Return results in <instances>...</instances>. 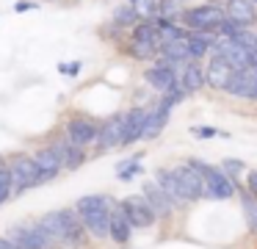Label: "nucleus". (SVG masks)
I'll return each instance as SVG.
<instances>
[{"label":"nucleus","mask_w":257,"mask_h":249,"mask_svg":"<svg viewBox=\"0 0 257 249\" xmlns=\"http://www.w3.org/2000/svg\"><path fill=\"white\" fill-rule=\"evenodd\" d=\"M232 75H235L232 64H229L227 58H221V55L213 53L210 64H207V75H205L207 86H210V89H227L229 80H232Z\"/></svg>","instance_id":"nucleus-10"},{"label":"nucleus","mask_w":257,"mask_h":249,"mask_svg":"<svg viewBox=\"0 0 257 249\" xmlns=\"http://www.w3.org/2000/svg\"><path fill=\"white\" fill-rule=\"evenodd\" d=\"M144 197H147V202L152 205V210H155L158 216H169L172 213V199L166 197V191H163L158 183H147L144 186Z\"/></svg>","instance_id":"nucleus-16"},{"label":"nucleus","mask_w":257,"mask_h":249,"mask_svg":"<svg viewBox=\"0 0 257 249\" xmlns=\"http://www.w3.org/2000/svg\"><path fill=\"white\" fill-rule=\"evenodd\" d=\"M194 133L199 138H210V136H216V127H194Z\"/></svg>","instance_id":"nucleus-29"},{"label":"nucleus","mask_w":257,"mask_h":249,"mask_svg":"<svg viewBox=\"0 0 257 249\" xmlns=\"http://www.w3.org/2000/svg\"><path fill=\"white\" fill-rule=\"evenodd\" d=\"M75 210H78L80 216L94 213V210H108V197H102V194H89V197H83L75 205Z\"/></svg>","instance_id":"nucleus-23"},{"label":"nucleus","mask_w":257,"mask_h":249,"mask_svg":"<svg viewBox=\"0 0 257 249\" xmlns=\"http://www.w3.org/2000/svg\"><path fill=\"white\" fill-rule=\"evenodd\" d=\"M124 138V116L122 114H113L108 116L105 122H102L100 127V136H97V141H100V149H113L119 147Z\"/></svg>","instance_id":"nucleus-9"},{"label":"nucleus","mask_w":257,"mask_h":249,"mask_svg":"<svg viewBox=\"0 0 257 249\" xmlns=\"http://www.w3.org/2000/svg\"><path fill=\"white\" fill-rule=\"evenodd\" d=\"M130 3H139V0H130Z\"/></svg>","instance_id":"nucleus-34"},{"label":"nucleus","mask_w":257,"mask_h":249,"mask_svg":"<svg viewBox=\"0 0 257 249\" xmlns=\"http://www.w3.org/2000/svg\"><path fill=\"white\" fill-rule=\"evenodd\" d=\"M147 119H150V111H144V108H133L127 116H124V138H122L124 147L133 144V141H139V138H144Z\"/></svg>","instance_id":"nucleus-12"},{"label":"nucleus","mask_w":257,"mask_h":249,"mask_svg":"<svg viewBox=\"0 0 257 249\" xmlns=\"http://www.w3.org/2000/svg\"><path fill=\"white\" fill-rule=\"evenodd\" d=\"M240 205H243V216H246V224H249V232H257V197L246 191L240 197Z\"/></svg>","instance_id":"nucleus-24"},{"label":"nucleus","mask_w":257,"mask_h":249,"mask_svg":"<svg viewBox=\"0 0 257 249\" xmlns=\"http://www.w3.org/2000/svg\"><path fill=\"white\" fill-rule=\"evenodd\" d=\"M205 194L213 197V199H229L235 194V186H232V180H229L224 172L210 169L205 175Z\"/></svg>","instance_id":"nucleus-11"},{"label":"nucleus","mask_w":257,"mask_h":249,"mask_svg":"<svg viewBox=\"0 0 257 249\" xmlns=\"http://www.w3.org/2000/svg\"><path fill=\"white\" fill-rule=\"evenodd\" d=\"M155 183L166 191V197L172 199V202H185L183 194H180V186H177V177H174V169L166 172V169H158L155 172Z\"/></svg>","instance_id":"nucleus-19"},{"label":"nucleus","mask_w":257,"mask_h":249,"mask_svg":"<svg viewBox=\"0 0 257 249\" xmlns=\"http://www.w3.org/2000/svg\"><path fill=\"white\" fill-rule=\"evenodd\" d=\"M254 47H257V33H254Z\"/></svg>","instance_id":"nucleus-33"},{"label":"nucleus","mask_w":257,"mask_h":249,"mask_svg":"<svg viewBox=\"0 0 257 249\" xmlns=\"http://www.w3.org/2000/svg\"><path fill=\"white\" fill-rule=\"evenodd\" d=\"M0 188L12 191V166H0Z\"/></svg>","instance_id":"nucleus-26"},{"label":"nucleus","mask_w":257,"mask_h":249,"mask_svg":"<svg viewBox=\"0 0 257 249\" xmlns=\"http://www.w3.org/2000/svg\"><path fill=\"white\" fill-rule=\"evenodd\" d=\"M224 169H227L229 175H238V172L243 169V163H240V160H232V158H229V160H224Z\"/></svg>","instance_id":"nucleus-28"},{"label":"nucleus","mask_w":257,"mask_h":249,"mask_svg":"<svg viewBox=\"0 0 257 249\" xmlns=\"http://www.w3.org/2000/svg\"><path fill=\"white\" fill-rule=\"evenodd\" d=\"M130 221L124 216V210H113L111 213V227H108V238L116 243H127L130 241Z\"/></svg>","instance_id":"nucleus-17"},{"label":"nucleus","mask_w":257,"mask_h":249,"mask_svg":"<svg viewBox=\"0 0 257 249\" xmlns=\"http://www.w3.org/2000/svg\"><path fill=\"white\" fill-rule=\"evenodd\" d=\"M42 183V169L36 163V158H28V155H17L12 163V191L14 197L23 194L25 188L39 186Z\"/></svg>","instance_id":"nucleus-1"},{"label":"nucleus","mask_w":257,"mask_h":249,"mask_svg":"<svg viewBox=\"0 0 257 249\" xmlns=\"http://www.w3.org/2000/svg\"><path fill=\"white\" fill-rule=\"evenodd\" d=\"M224 92L235 94V97H246V100H257V69L249 66V69H235L232 80Z\"/></svg>","instance_id":"nucleus-7"},{"label":"nucleus","mask_w":257,"mask_h":249,"mask_svg":"<svg viewBox=\"0 0 257 249\" xmlns=\"http://www.w3.org/2000/svg\"><path fill=\"white\" fill-rule=\"evenodd\" d=\"M9 194H12V191H3V188H0V205H3V202L9 199Z\"/></svg>","instance_id":"nucleus-32"},{"label":"nucleus","mask_w":257,"mask_h":249,"mask_svg":"<svg viewBox=\"0 0 257 249\" xmlns=\"http://www.w3.org/2000/svg\"><path fill=\"white\" fill-rule=\"evenodd\" d=\"M0 166H3V158H0Z\"/></svg>","instance_id":"nucleus-35"},{"label":"nucleus","mask_w":257,"mask_h":249,"mask_svg":"<svg viewBox=\"0 0 257 249\" xmlns=\"http://www.w3.org/2000/svg\"><path fill=\"white\" fill-rule=\"evenodd\" d=\"M9 238H14L20 249H53L56 241L42 224H14Z\"/></svg>","instance_id":"nucleus-2"},{"label":"nucleus","mask_w":257,"mask_h":249,"mask_svg":"<svg viewBox=\"0 0 257 249\" xmlns=\"http://www.w3.org/2000/svg\"><path fill=\"white\" fill-rule=\"evenodd\" d=\"M53 147L58 149V155H61V160H64V166L67 169H78L80 163L86 160V155H83V147H78V144H53Z\"/></svg>","instance_id":"nucleus-20"},{"label":"nucleus","mask_w":257,"mask_h":249,"mask_svg":"<svg viewBox=\"0 0 257 249\" xmlns=\"http://www.w3.org/2000/svg\"><path fill=\"white\" fill-rule=\"evenodd\" d=\"M36 163H39V169H42V183L50 180V177H56L58 172L64 169V160H61V155H58L56 147L39 149V152H36Z\"/></svg>","instance_id":"nucleus-13"},{"label":"nucleus","mask_w":257,"mask_h":249,"mask_svg":"<svg viewBox=\"0 0 257 249\" xmlns=\"http://www.w3.org/2000/svg\"><path fill=\"white\" fill-rule=\"evenodd\" d=\"M136 172H141L139 160H124V163H119V166H116V177H119V180H130V177H133Z\"/></svg>","instance_id":"nucleus-25"},{"label":"nucleus","mask_w":257,"mask_h":249,"mask_svg":"<svg viewBox=\"0 0 257 249\" xmlns=\"http://www.w3.org/2000/svg\"><path fill=\"white\" fill-rule=\"evenodd\" d=\"M133 17H136V11L133 9H116V22L119 25H130V22H133Z\"/></svg>","instance_id":"nucleus-27"},{"label":"nucleus","mask_w":257,"mask_h":249,"mask_svg":"<svg viewBox=\"0 0 257 249\" xmlns=\"http://www.w3.org/2000/svg\"><path fill=\"white\" fill-rule=\"evenodd\" d=\"M227 11H221L218 6H196V9L185 11V22H188L191 31H216L224 22Z\"/></svg>","instance_id":"nucleus-3"},{"label":"nucleus","mask_w":257,"mask_h":249,"mask_svg":"<svg viewBox=\"0 0 257 249\" xmlns=\"http://www.w3.org/2000/svg\"><path fill=\"white\" fill-rule=\"evenodd\" d=\"M83 224L94 232L97 238H105L108 235V227H111V210H94V213H86L80 216Z\"/></svg>","instance_id":"nucleus-18"},{"label":"nucleus","mask_w":257,"mask_h":249,"mask_svg":"<svg viewBox=\"0 0 257 249\" xmlns=\"http://www.w3.org/2000/svg\"><path fill=\"white\" fill-rule=\"evenodd\" d=\"M67 136H69V141H72V144H78V147H86V144L97 141V136H100V127H97L91 119L75 116V119L67 122Z\"/></svg>","instance_id":"nucleus-8"},{"label":"nucleus","mask_w":257,"mask_h":249,"mask_svg":"<svg viewBox=\"0 0 257 249\" xmlns=\"http://www.w3.org/2000/svg\"><path fill=\"white\" fill-rule=\"evenodd\" d=\"M249 194L257 197V172H249Z\"/></svg>","instance_id":"nucleus-30"},{"label":"nucleus","mask_w":257,"mask_h":249,"mask_svg":"<svg viewBox=\"0 0 257 249\" xmlns=\"http://www.w3.org/2000/svg\"><path fill=\"white\" fill-rule=\"evenodd\" d=\"M0 249H20V246L14 243V238H0Z\"/></svg>","instance_id":"nucleus-31"},{"label":"nucleus","mask_w":257,"mask_h":249,"mask_svg":"<svg viewBox=\"0 0 257 249\" xmlns=\"http://www.w3.org/2000/svg\"><path fill=\"white\" fill-rule=\"evenodd\" d=\"M227 17L238 25H251L257 20V11H254V3L251 0H229L227 3Z\"/></svg>","instance_id":"nucleus-15"},{"label":"nucleus","mask_w":257,"mask_h":249,"mask_svg":"<svg viewBox=\"0 0 257 249\" xmlns=\"http://www.w3.org/2000/svg\"><path fill=\"white\" fill-rule=\"evenodd\" d=\"M174 177H177V186H180L183 199H199L202 194H205V175L196 172L191 163L177 166V169H174Z\"/></svg>","instance_id":"nucleus-4"},{"label":"nucleus","mask_w":257,"mask_h":249,"mask_svg":"<svg viewBox=\"0 0 257 249\" xmlns=\"http://www.w3.org/2000/svg\"><path fill=\"white\" fill-rule=\"evenodd\" d=\"M205 72L199 69V64H185V69H183V89L185 92H196V89H202L205 86Z\"/></svg>","instance_id":"nucleus-21"},{"label":"nucleus","mask_w":257,"mask_h":249,"mask_svg":"<svg viewBox=\"0 0 257 249\" xmlns=\"http://www.w3.org/2000/svg\"><path fill=\"white\" fill-rule=\"evenodd\" d=\"M122 210L127 216V221L133 227H152L158 219V213L152 210V205L147 202V197H127L122 202Z\"/></svg>","instance_id":"nucleus-5"},{"label":"nucleus","mask_w":257,"mask_h":249,"mask_svg":"<svg viewBox=\"0 0 257 249\" xmlns=\"http://www.w3.org/2000/svg\"><path fill=\"white\" fill-rule=\"evenodd\" d=\"M42 227H45L47 232H50V238L56 243H64V213L61 210H56V213H47L45 219L39 221Z\"/></svg>","instance_id":"nucleus-22"},{"label":"nucleus","mask_w":257,"mask_h":249,"mask_svg":"<svg viewBox=\"0 0 257 249\" xmlns=\"http://www.w3.org/2000/svg\"><path fill=\"white\" fill-rule=\"evenodd\" d=\"M147 83L155 86V89H161V92H172V89H177V77H174V72H172L169 64L150 66V69H147Z\"/></svg>","instance_id":"nucleus-14"},{"label":"nucleus","mask_w":257,"mask_h":249,"mask_svg":"<svg viewBox=\"0 0 257 249\" xmlns=\"http://www.w3.org/2000/svg\"><path fill=\"white\" fill-rule=\"evenodd\" d=\"M158 44H161V31H158L155 25L141 22V25L133 31V53L139 55V58H150V55L158 50Z\"/></svg>","instance_id":"nucleus-6"}]
</instances>
